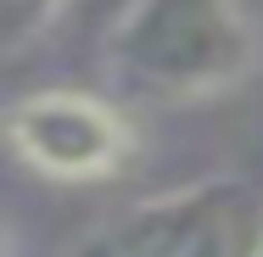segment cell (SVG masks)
Instances as JSON below:
<instances>
[{
    "mask_svg": "<svg viewBox=\"0 0 263 257\" xmlns=\"http://www.w3.org/2000/svg\"><path fill=\"white\" fill-rule=\"evenodd\" d=\"M263 56L241 0H129L106 28L101 62L135 101H208L235 90Z\"/></svg>",
    "mask_w": 263,
    "mask_h": 257,
    "instance_id": "cell-1",
    "label": "cell"
},
{
    "mask_svg": "<svg viewBox=\"0 0 263 257\" xmlns=\"http://www.w3.org/2000/svg\"><path fill=\"white\" fill-rule=\"evenodd\" d=\"M258 241L263 190L241 173H218L129 207L73 257H252Z\"/></svg>",
    "mask_w": 263,
    "mask_h": 257,
    "instance_id": "cell-2",
    "label": "cell"
},
{
    "mask_svg": "<svg viewBox=\"0 0 263 257\" xmlns=\"http://www.w3.org/2000/svg\"><path fill=\"white\" fill-rule=\"evenodd\" d=\"M62 0H0V56H11L17 45H28Z\"/></svg>",
    "mask_w": 263,
    "mask_h": 257,
    "instance_id": "cell-4",
    "label": "cell"
},
{
    "mask_svg": "<svg viewBox=\"0 0 263 257\" xmlns=\"http://www.w3.org/2000/svg\"><path fill=\"white\" fill-rule=\"evenodd\" d=\"M6 140L34 173L45 179H106L129 156V123L118 106L96 101L84 90H40L11 106Z\"/></svg>",
    "mask_w": 263,
    "mask_h": 257,
    "instance_id": "cell-3",
    "label": "cell"
},
{
    "mask_svg": "<svg viewBox=\"0 0 263 257\" xmlns=\"http://www.w3.org/2000/svg\"><path fill=\"white\" fill-rule=\"evenodd\" d=\"M252 257H263V241H258V252H252Z\"/></svg>",
    "mask_w": 263,
    "mask_h": 257,
    "instance_id": "cell-5",
    "label": "cell"
}]
</instances>
